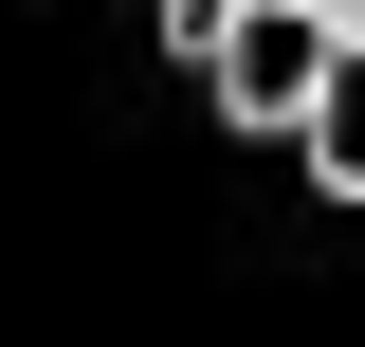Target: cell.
<instances>
[{"instance_id": "cell-2", "label": "cell", "mask_w": 365, "mask_h": 347, "mask_svg": "<svg viewBox=\"0 0 365 347\" xmlns=\"http://www.w3.org/2000/svg\"><path fill=\"white\" fill-rule=\"evenodd\" d=\"M347 55H365V0H347Z\"/></svg>"}, {"instance_id": "cell-1", "label": "cell", "mask_w": 365, "mask_h": 347, "mask_svg": "<svg viewBox=\"0 0 365 347\" xmlns=\"http://www.w3.org/2000/svg\"><path fill=\"white\" fill-rule=\"evenodd\" d=\"M329 74H347V19H311V0H237L220 37H201V91H220L256 146H292L329 110Z\"/></svg>"}]
</instances>
